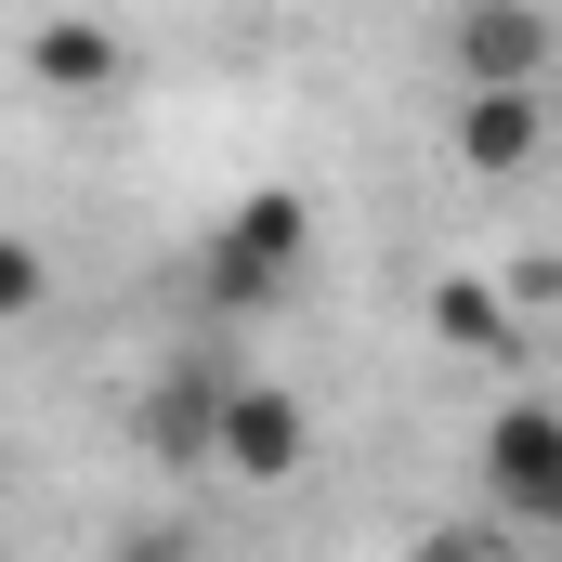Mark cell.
<instances>
[{"instance_id": "5", "label": "cell", "mask_w": 562, "mask_h": 562, "mask_svg": "<svg viewBox=\"0 0 562 562\" xmlns=\"http://www.w3.org/2000/svg\"><path fill=\"white\" fill-rule=\"evenodd\" d=\"M458 79H550V0H458Z\"/></svg>"}, {"instance_id": "9", "label": "cell", "mask_w": 562, "mask_h": 562, "mask_svg": "<svg viewBox=\"0 0 562 562\" xmlns=\"http://www.w3.org/2000/svg\"><path fill=\"white\" fill-rule=\"evenodd\" d=\"M40 301H53V262H40L26 236H0V327H26Z\"/></svg>"}, {"instance_id": "2", "label": "cell", "mask_w": 562, "mask_h": 562, "mask_svg": "<svg viewBox=\"0 0 562 562\" xmlns=\"http://www.w3.org/2000/svg\"><path fill=\"white\" fill-rule=\"evenodd\" d=\"M301 458H314V419H301V393H288V380H223V393H210V458H196V471L288 484Z\"/></svg>"}, {"instance_id": "4", "label": "cell", "mask_w": 562, "mask_h": 562, "mask_svg": "<svg viewBox=\"0 0 562 562\" xmlns=\"http://www.w3.org/2000/svg\"><path fill=\"white\" fill-rule=\"evenodd\" d=\"M484 484L510 497V524H562V419L550 406H510L484 431Z\"/></svg>"}, {"instance_id": "6", "label": "cell", "mask_w": 562, "mask_h": 562, "mask_svg": "<svg viewBox=\"0 0 562 562\" xmlns=\"http://www.w3.org/2000/svg\"><path fill=\"white\" fill-rule=\"evenodd\" d=\"M119 66H132V53H119L105 13H40V26H26V79H40V92H119Z\"/></svg>"}, {"instance_id": "3", "label": "cell", "mask_w": 562, "mask_h": 562, "mask_svg": "<svg viewBox=\"0 0 562 562\" xmlns=\"http://www.w3.org/2000/svg\"><path fill=\"white\" fill-rule=\"evenodd\" d=\"M537 144H550L537 79H458V170H484V183H524V170H537Z\"/></svg>"}, {"instance_id": "8", "label": "cell", "mask_w": 562, "mask_h": 562, "mask_svg": "<svg viewBox=\"0 0 562 562\" xmlns=\"http://www.w3.org/2000/svg\"><path fill=\"white\" fill-rule=\"evenodd\" d=\"M210 393H223V380H183V393H157V406H144V445L196 471V458H210Z\"/></svg>"}, {"instance_id": "7", "label": "cell", "mask_w": 562, "mask_h": 562, "mask_svg": "<svg viewBox=\"0 0 562 562\" xmlns=\"http://www.w3.org/2000/svg\"><path fill=\"white\" fill-rule=\"evenodd\" d=\"M431 340H458L471 367H524V314H510L497 288H471V276L431 288Z\"/></svg>"}, {"instance_id": "1", "label": "cell", "mask_w": 562, "mask_h": 562, "mask_svg": "<svg viewBox=\"0 0 562 562\" xmlns=\"http://www.w3.org/2000/svg\"><path fill=\"white\" fill-rule=\"evenodd\" d=\"M301 249H314V196H288V183L236 196V210L210 223V301L262 314V301H276V288L301 276Z\"/></svg>"}]
</instances>
